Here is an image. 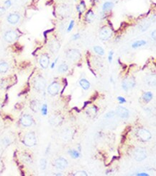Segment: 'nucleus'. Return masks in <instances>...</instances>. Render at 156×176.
I'll return each instance as SVG.
<instances>
[{
    "label": "nucleus",
    "instance_id": "nucleus-1",
    "mask_svg": "<svg viewBox=\"0 0 156 176\" xmlns=\"http://www.w3.org/2000/svg\"><path fill=\"white\" fill-rule=\"evenodd\" d=\"M36 143H37V139L34 132H29L27 134H25V137L23 139V144L25 145L32 147L35 145Z\"/></svg>",
    "mask_w": 156,
    "mask_h": 176
},
{
    "label": "nucleus",
    "instance_id": "nucleus-27",
    "mask_svg": "<svg viewBox=\"0 0 156 176\" xmlns=\"http://www.w3.org/2000/svg\"><path fill=\"white\" fill-rule=\"evenodd\" d=\"M68 154L71 156V157H73L74 159H77L80 157V153L76 150H69Z\"/></svg>",
    "mask_w": 156,
    "mask_h": 176
},
{
    "label": "nucleus",
    "instance_id": "nucleus-25",
    "mask_svg": "<svg viewBox=\"0 0 156 176\" xmlns=\"http://www.w3.org/2000/svg\"><path fill=\"white\" fill-rule=\"evenodd\" d=\"M68 67L67 65L66 64L63 63L62 64H60L59 67H58V71L60 72V73H64L68 71Z\"/></svg>",
    "mask_w": 156,
    "mask_h": 176
},
{
    "label": "nucleus",
    "instance_id": "nucleus-43",
    "mask_svg": "<svg viewBox=\"0 0 156 176\" xmlns=\"http://www.w3.org/2000/svg\"><path fill=\"white\" fill-rule=\"evenodd\" d=\"M137 176H148V174L145 173H137Z\"/></svg>",
    "mask_w": 156,
    "mask_h": 176
},
{
    "label": "nucleus",
    "instance_id": "nucleus-23",
    "mask_svg": "<svg viewBox=\"0 0 156 176\" xmlns=\"http://www.w3.org/2000/svg\"><path fill=\"white\" fill-rule=\"evenodd\" d=\"M94 19V14L91 10H89V12H87L86 15V20L88 23H91Z\"/></svg>",
    "mask_w": 156,
    "mask_h": 176
},
{
    "label": "nucleus",
    "instance_id": "nucleus-33",
    "mask_svg": "<svg viewBox=\"0 0 156 176\" xmlns=\"http://www.w3.org/2000/svg\"><path fill=\"white\" fill-rule=\"evenodd\" d=\"M114 115H115V112L114 111H109V113H107L105 115L104 118H113Z\"/></svg>",
    "mask_w": 156,
    "mask_h": 176
},
{
    "label": "nucleus",
    "instance_id": "nucleus-8",
    "mask_svg": "<svg viewBox=\"0 0 156 176\" xmlns=\"http://www.w3.org/2000/svg\"><path fill=\"white\" fill-rule=\"evenodd\" d=\"M18 38V35L17 33L14 31H7L4 35V40L8 42V43H12L15 41Z\"/></svg>",
    "mask_w": 156,
    "mask_h": 176
},
{
    "label": "nucleus",
    "instance_id": "nucleus-31",
    "mask_svg": "<svg viewBox=\"0 0 156 176\" xmlns=\"http://www.w3.org/2000/svg\"><path fill=\"white\" fill-rule=\"evenodd\" d=\"M41 113L43 115H46L48 114V106L44 104L41 107Z\"/></svg>",
    "mask_w": 156,
    "mask_h": 176
},
{
    "label": "nucleus",
    "instance_id": "nucleus-40",
    "mask_svg": "<svg viewBox=\"0 0 156 176\" xmlns=\"http://www.w3.org/2000/svg\"><path fill=\"white\" fill-rule=\"evenodd\" d=\"M5 8L3 7H0V16H2L4 13H5Z\"/></svg>",
    "mask_w": 156,
    "mask_h": 176
},
{
    "label": "nucleus",
    "instance_id": "nucleus-16",
    "mask_svg": "<svg viewBox=\"0 0 156 176\" xmlns=\"http://www.w3.org/2000/svg\"><path fill=\"white\" fill-rule=\"evenodd\" d=\"M63 121V118L60 115H52V117H51L49 122L51 124L54 125V126H58L60 123H61Z\"/></svg>",
    "mask_w": 156,
    "mask_h": 176
},
{
    "label": "nucleus",
    "instance_id": "nucleus-32",
    "mask_svg": "<svg viewBox=\"0 0 156 176\" xmlns=\"http://www.w3.org/2000/svg\"><path fill=\"white\" fill-rule=\"evenodd\" d=\"M23 161L25 162H27V163L32 162V160H31L30 157L29 155H27V154H24V156H23Z\"/></svg>",
    "mask_w": 156,
    "mask_h": 176
},
{
    "label": "nucleus",
    "instance_id": "nucleus-38",
    "mask_svg": "<svg viewBox=\"0 0 156 176\" xmlns=\"http://www.w3.org/2000/svg\"><path fill=\"white\" fill-rule=\"evenodd\" d=\"M4 4H5V6H6V7L7 8L10 7V6L12 5V1H11L10 0H7V1L4 2Z\"/></svg>",
    "mask_w": 156,
    "mask_h": 176
},
{
    "label": "nucleus",
    "instance_id": "nucleus-11",
    "mask_svg": "<svg viewBox=\"0 0 156 176\" xmlns=\"http://www.w3.org/2000/svg\"><path fill=\"white\" fill-rule=\"evenodd\" d=\"M60 90V84L56 82H54L51 84L49 85V87H48V92L52 95V96H55L56 95Z\"/></svg>",
    "mask_w": 156,
    "mask_h": 176
},
{
    "label": "nucleus",
    "instance_id": "nucleus-21",
    "mask_svg": "<svg viewBox=\"0 0 156 176\" xmlns=\"http://www.w3.org/2000/svg\"><path fill=\"white\" fill-rule=\"evenodd\" d=\"M153 93L151 92H145L144 94H143V95H142V99L144 100L145 102H150L151 100L153 99Z\"/></svg>",
    "mask_w": 156,
    "mask_h": 176
},
{
    "label": "nucleus",
    "instance_id": "nucleus-15",
    "mask_svg": "<svg viewBox=\"0 0 156 176\" xmlns=\"http://www.w3.org/2000/svg\"><path fill=\"white\" fill-rule=\"evenodd\" d=\"M20 20V15L17 13H12L7 17L8 23L11 25H16Z\"/></svg>",
    "mask_w": 156,
    "mask_h": 176
},
{
    "label": "nucleus",
    "instance_id": "nucleus-45",
    "mask_svg": "<svg viewBox=\"0 0 156 176\" xmlns=\"http://www.w3.org/2000/svg\"><path fill=\"white\" fill-rule=\"evenodd\" d=\"M50 146H51V145H49L48 146V148H47V149H46V152H45V153L46 154L48 153V152H49V149H50Z\"/></svg>",
    "mask_w": 156,
    "mask_h": 176
},
{
    "label": "nucleus",
    "instance_id": "nucleus-10",
    "mask_svg": "<svg viewBox=\"0 0 156 176\" xmlns=\"http://www.w3.org/2000/svg\"><path fill=\"white\" fill-rule=\"evenodd\" d=\"M48 48L52 54H55L59 51L60 48V43L58 40L53 39L50 41V43L48 44Z\"/></svg>",
    "mask_w": 156,
    "mask_h": 176
},
{
    "label": "nucleus",
    "instance_id": "nucleus-9",
    "mask_svg": "<svg viewBox=\"0 0 156 176\" xmlns=\"http://www.w3.org/2000/svg\"><path fill=\"white\" fill-rule=\"evenodd\" d=\"M34 122L32 117L30 115H23L20 118V123L25 127L31 126Z\"/></svg>",
    "mask_w": 156,
    "mask_h": 176
},
{
    "label": "nucleus",
    "instance_id": "nucleus-22",
    "mask_svg": "<svg viewBox=\"0 0 156 176\" xmlns=\"http://www.w3.org/2000/svg\"><path fill=\"white\" fill-rule=\"evenodd\" d=\"M114 7V4L111 2V1H106L105 2L103 5V11H105V12H107V11H109L111 10V9L113 8Z\"/></svg>",
    "mask_w": 156,
    "mask_h": 176
},
{
    "label": "nucleus",
    "instance_id": "nucleus-2",
    "mask_svg": "<svg viewBox=\"0 0 156 176\" xmlns=\"http://www.w3.org/2000/svg\"><path fill=\"white\" fill-rule=\"evenodd\" d=\"M45 87H46V81L43 77L40 75L35 77L34 80V87L36 90L39 92L43 91L45 89Z\"/></svg>",
    "mask_w": 156,
    "mask_h": 176
},
{
    "label": "nucleus",
    "instance_id": "nucleus-37",
    "mask_svg": "<svg viewBox=\"0 0 156 176\" xmlns=\"http://www.w3.org/2000/svg\"><path fill=\"white\" fill-rule=\"evenodd\" d=\"M2 143H3V144H4V145H8V144L10 143V141H9V140L7 138H4V139L2 140Z\"/></svg>",
    "mask_w": 156,
    "mask_h": 176
},
{
    "label": "nucleus",
    "instance_id": "nucleus-34",
    "mask_svg": "<svg viewBox=\"0 0 156 176\" xmlns=\"http://www.w3.org/2000/svg\"><path fill=\"white\" fill-rule=\"evenodd\" d=\"M74 176H87L88 175H87V173L85 172V171H78V172H76V173H74Z\"/></svg>",
    "mask_w": 156,
    "mask_h": 176
},
{
    "label": "nucleus",
    "instance_id": "nucleus-3",
    "mask_svg": "<svg viewBox=\"0 0 156 176\" xmlns=\"http://www.w3.org/2000/svg\"><path fill=\"white\" fill-rule=\"evenodd\" d=\"M133 155L135 160L138 161V162H141V161L144 160L147 157V152L144 148L138 147V148L134 149Z\"/></svg>",
    "mask_w": 156,
    "mask_h": 176
},
{
    "label": "nucleus",
    "instance_id": "nucleus-36",
    "mask_svg": "<svg viewBox=\"0 0 156 176\" xmlns=\"http://www.w3.org/2000/svg\"><path fill=\"white\" fill-rule=\"evenodd\" d=\"M117 100H119L120 104H122V103H126V100L124 98H122V97H118V98H117Z\"/></svg>",
    "mask_w": 156,
    "mask_h": 176
},
{
    "label": "nucleus",
    "instance_id": "nucleus-39",
    "mask_svg": "<svg viewBox=\"0 0 156 176\" xmlns=\"http://www.w3.org/2000/svg\"><path fill=\"white\" fill-rule=\"evenodd\" d=\"M113 51H111L110 52H109V57H108V60H109V63H111V61H112V57H113Z\"/></svg>",
    "mask_w": 156,
    "mask_h": 176
},
{
    "label": "nucleus",
    "instance_id": "nucleus-13",
    "mask_svg": "<svg viewBox=\"0 0 156 176\" xmlns=\"http://www.w3.org/2000/svg\"><path fill=\"white\" fill-rule=\"evenodd\" d=\"M39 62H40V64L42 68H43V69L48 68V67L49 66V64H50V58H49L48 55V54H43L40 56Z\"/></svg>",
    "mask_w": 156,
    "mask_h": 176
},
{
    "label": "nucleus",
    "instance_id": "nucleus-20",
    "mask_svg": "<svg viewBox=\"0 0 156 176\" xmlns=\"http://www.w3.org/2000/svg\"><path fill=\"white\" fill-rule=\"evenodd\" d=\"M9 69V64L7 62L0 63V73H6Z\"/></svg>",
    "mask_w": 156,
    "mask_h": 176
},
{
    "label": "nucleus",
    "instance_id": "nucleus-12",
    "mask_svg": "<svg viewBox=\"0 0 156 176\" xmlns=\"http://www.w3.org/2000/svg\"><path fill=\"white\" fill-rule=\"evenodd\" d=\"M55 166L58 170H64L68 166V161L63 157H58L55 161Z\"/></svg>",
    "mask_w": 156,
    "mask_h": 176
},
{
    "label": "nucleus",
    "instance_id": "nucleus-17",
    "mask_svg": "<svg viewBox=\"0 0 156 176\" xmlns=\"http://www.w3.org/2000/svg\"><path fill=\"white\" fill-rule=\"evenodd\" d=\"M30 107L34 112H37L40 109V102L37 100H33L31 102Z\"/></svg>",
    "mask_w": 156,
    "mask_h": 176
},
{
    "label": "nucleus",
    "instance_id": "nucleus-44",
    "mask_svg": "<svg viewBox=\"0 0 156 176\" xmlns=\"http://www.w3.org/2000/svg\"><path fill=\"white\" fill-rule=\"evenodd\" d=\"M156 31H153V32L152 33V35H151V36H152V38H153V40H156Z\"/></svg>",
    "mask_w": 156,
    "mask_h": 176
},
{
    "label": "nucleus",
    "instance_id": "nucleus-24",
    "mask_svg": "<svg viewBox=\"0 0 156 176\" xmlns=\"http://www.w3.org/2000/svg\"><path fill=\"white\" fill-rule=\"evenodd\" d=\"M145 44H146V41H145V40H137V41H135L134 43H132V47L133 48H137L138 47L145 46Z\"/></svg>",
    "mask_w": 156,
    "mask_h": 176
},
{
    "label": "nucleus",
    "instance_id": "nucleus-35",
    "mask_svg": "<svg viewBox=\"0 0 156 176\" xmlns=\"http://www.w3.org/2000/svg\"><path fill=\"white\" fill-rule=\"evenodd\" d=\"M74 26V20H71L70 24H69L68 28V32H70V31H71V30L73 29Z\"/></svg>",
    "mask_w": 156,
    "mask_h": 176
},
{
    "label": "nucleus",
    "instance_id": "nucleus-19",
    "mask_svg": "<svg viewBox=\"0 0 156 176\" xmlns=\"http://www.w3.org/2000/svg\"><path fill=\"white\" fill-rule=\"evenodd\" d=\"M97 113V108L95 106H93V107H89V109L86 110V113L89 115V116H91V117H94L96 116Z\"/></svg>",
    "mask_w": 156,
    "mask_h": 176
},
{
    "label": "nucleus",
    "instance_id": "nucleus-29",
    "mask_svg": "<svg viewBox=\"0 0 156 176\" xmlns=\"http://www.w3.org/2000/svg\"><path fill=\"white\" fill-rule=\"evenodd\" d=\"M46 167H47V160L43 158L40 160V168L42 170H45L46 169Z\"/></svg>",
    "mask_w": 156,
    "mask_h": 176
},
{
    "label": "nucleus",
    "instance_id": "nucleus-14",
    "mask_svg": "<svg viewBox=\"0 0 156 176\" xmlns=\"http://www.w3.org/2000/svg\"><path fill=\"white\" fill-rule=\"evenodd\" d=\"M117 113L119 117L122 118H127L130 115V112L126 107L119 106L117 109Z\"/></svg>",
    "mask_w": 156,
    "mask_h": 176
},
{
    "label": "nucleus",
    "instance_id": "nucleus-28",
    "mask_svg": "<svg viewBox=\"0 0 156 176\" xmlns=\"http://www.w3.org/2000/svg\"><path fill=\"white\" fill-rule=\"evenodd\" d=\"M77 9H78V11L79 12L80 14L83 13V12L85 11V9H86V5H85V3H84L83 1H81V4L77 7Z\"/></svg>",
    "mask_w": 156,
    "mask_h": 176
},
{
    "label": "nucleus",
    "instance_id": "nucleus-41",
    "mask_svg": "<svg viewBox=\"0 0 156 176\" xmlns=\"http://www.w3.org/2000/svg\"><path fill=\"white\" fill-rule=\"evenodd\" d=\"M79 37H80L79 34H76V35H74L73 36V40H77V39Z\"/></svg>",
    "mask_w": 156,
    "mask_h": 176
},
{
    "label": "nucleus",
    "instance_id": "nucleus-26",
    "mask_svg": "<svg viewBox=\"0 0 156 176\" xmlns=\"http://www.w3.org/2000/svg\"><path fill=\"white\" fill-rule=\"evenodd\" d=\"M94 51L97 54L101 55V56H102V55H104V49H103L102 47H100V46H94Z\"/></svg>",
    "mask_w": 156,
    "mask_h": 176
},
{
    "label": "nucleus",
    "instance_id": "nucleus-5",
    "mask_svg": "<svg viewBox=\"0 0 156 176\" xmlns=\"http://www.w3.org/2000/svg\"><path fill=\"white\" fill-rule=\"evenodd\" d=\"M135 84H136V82L134 77H126L125 79H123L122 86L123 90L127 92L130 89L133 88L135 86Z\"/></svg>",
    "mask_w": 156,
    "mask_h": 176
},
{
    "label": "nucleus",
    "instance_id": "nucleus-42",
    "mask_svg": "<svg viewBox=\"0 0 156 176\" xmlns=\"http://www.w3.org/2000/svg\"><path fill=\"white\" fill-rule=\"evenodd\" d=\"M58 58H57V59H55V61H54L52 64H51V69H53V68H54V67H55V64H56V62H57V61H58Z\"/></svg>",
    "mask_w": 156,
    "mask_h": 176
},
{
    "label": "nucleus",
    "instance_id": "nucleus-7",
    "mask_svg": "<svg viewBox=\"0 0 156 176\" xmlns=\"http://www.w3.org/2000/svg\"><path fill=\"white\" fill-rule=\"evenodd\" d=\"M81 56L80 51L77 49H71L66 53V57L71 61H76Z\"/></svg>",
    "mask_w": 156,
    "mask_h": 176
},
{
    "label": "nucleus",
    "instance_id": "nucleus-4",
    "mask_svg": "<svg viewBox=\"0 0 156 176\" xmlns=\"http://www.w3.org/2000/svg\"><path fill=\"white\" fill-rule=\"evenodd\" d=\"M112 35V31L108 26L103 27L99 32V38L101 40L106 41L108 40Z\"/></svg>",
    "mask_w": 156,
    "mask_h": 176
},
{
    "label": "nucleus",
    "instance_id": "nucleus-6",
    "mask_svg": "<svg viewBox=\"0 0 156 176\" xmlns=\"http://www.w3.org/2000/svg\"><path fill=\"white\" fill-rule=\"evenodd\" d=\"M137 135L138 138L143 141H148L152 138L151 133L145 129H140L137 132Z\"/></svg>",
    "mask_w": 156,
    "mask_h": 176
},
{
    "label": "nucleus",
    "instance_id": "nucleus-18",
    "mask_svg": "<svg viewBox=\"0 0 156 176\" xmlns=\"http://www.w3.org/2000/svg\"><path fill=\"white\" fill-rule=\"evenodd\" d=\"M79 84L81 86V87L83 90H88L89 87H90V85H91L89 81H88L87 79H81L80 82H79Z\"/></svg>",
    "mask_w": 156,
    "mask_h": 176
},
{
    "label": "nucleus",
    "instance_id": "nucleus-30",
    "mask_svg": "<svg viewBox=\"0 0 156 176\" xmlns=\"http://www.w3.org/2000/svg\"><path fill=\"white\" fill-rule=\"evenodd\" d=\"M71 137H72V133H71V131H68V129L66 130V132H64V137H63L64 139H65V140H66V139L68 140V138H69V139H71Z\"/></svg>",
    "mask_w": 156,
    "mask_h": 176
}]
</instances>
